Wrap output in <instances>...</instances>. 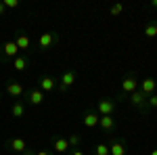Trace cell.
Wrapping results in <instances>:
<instances>
[{"instance_id":"cell-1","label":"cell","mask_w":157,"mask_h":155,"mask_svg":"<svg viewBox=\"0 0 157 155\" xmlns=\"http://www.w3.org/2000/svg\"><path fill=\"white\" fill-rule=\"evenodd\" d=\"M134 90H138V78H136V73H128V76L121 80V95L117 96V103H120L126 95H132Z\"/></svg>"},{"instance_id":"cell-2","label":"cell","mask_w":157,"mask_h":155,"mask_svg":"<svg viewBox=\"0 0 157 155\" xmlns=\"http://www.w3.org/2000/svg\"><path fill=\"white\" fill-rule=\"evenodd\" d=\"M19 55V48L15 44V40H9L0 46V63H9L11 59H15Z\"/></svg>"},{"instance_id":"cell-3","label":"cell","mask_w":157,"mask_h":155,"mask_svg":"<svg viewBox=\"0 0 157 155\" xmlns=\"http://www.w3.org/2000/svg\"><path fill=\"white\" fill-rule=\"evenodd\" d=\"M57 42H59V34L57 32H44L38 38V48L40 50H50Z\"/></svg>"},{"instance_id":"cell-4","label":"cell","mask_w":157,"mask_h":155,"mask_svg":"<svg viewBox=\"0 0 157 155\" xmlns=\"http://www.w3.org/2000/svg\"><path fill=\"white\" fill-rule=\"evenodd\" d=\"M115 111H117V101H113V99H101L97 103L98 115H113Z\"/></svg>"},{"instance_id":"cell-5","label":"cell","mask_w":157,"mask_h":155,"mask_svg":"<svg viewBox=\"0 0 157 155\" xmlns=\"http://www.w3.org/2000/svg\"><path fill=\"white\" fill-rule=\"evenodd\" d=\"M75 80H78V72H75V69H67V72L61 76L59 86H57V88H59L61 92H67L73 84H75Z\"/></svg>"},{"instance_id":"cell-6","label":"cell","mask_w":157,"mask_h":155,"mask_svg":"<svg viewBox=\"0 0 157 155\" xmlns=\"http://www.w3.org/2000/svg\"><path fill=\"white\" fill-rule=\"evenodd\" d=\"M128 101H130V105H132V107L140 109L143 113H145L147 109H149V107H147V96L143 95L140 90H134L132 95H130V99H128Z\"/></svg>"},{"instance_id":"cell-7","label":"cell","mask_w":157,"mask_h":155,"mask_svg":"<svg viewBox=\"0 0 157 155\" xmlns=\"http://www.w3.org/2000/svg\"><path fill=\"white\" fill-rule=\"evenodd\" d=\"M6 92H9L13 99H17V101H19V99L25 95V88H23V84H21V82L9 80V82H6Z\"/></svg>"},{"instance_id":"cell-8","label":"cell","mask_w":157,"mask_h":155,"mask_svg":"<svg viewBox=\"0 0 157 155\" xmlns=\"http://www.w3.org/2000/svg\"><path fill=\"white\" fill-rule=\"evenodd\" d=\"M98 126H101V130H105L107 134H113V132L117 130V124H115V118L113 115H101Z\"/></svg>"},{"instance_id":"cell-9","label":"cell","mask_w":157,"mask_h":155,"mask_svg":"<svg viewBox=\"0 0 157 155\" xmlns=\"http://www.w3.org/2000/svg\"><path fill=\"white\" fill-rule=\"evenodd\" d=\"M138 90H140V92H143L145 96L155 95V90H157V82L153 80V78H145L143 82H138Z\"/></svg>"},{"instance_id":"cell-10","label":"cell","mask_w":157,"mask_h":155,"mask_svg":"<svg viewBox=\"0 0 157 155\" xmlns=\"http://www.w3.org/2000/svg\"><path fill=\"white\" fill-rule=\"evenodd\" d=\"M29 65H32V59H29V55H25V52H19V55L13 59V67H15L17 72H25Z\"/></svg>"},{"instance_id":"cell-11","label":"cell","mask_w":157,"mask_h":155,"mask_svg":"<svg viewBox=\"0 0 157 155\" xmlns=\"http://www.w3.org/2000/svg\"><path fill=\"white\" fill-rule=\"evenodd\" d=\"M15 44L19 48V52H25V55H27V50L32 48V38L27 36V34H23V32H19L17 38H15Z\"/></svg>"},{"instance_id":"cell-12","label":"cell","mask_w":157,"mask_h":155,"mask_svg":"<svg viewBox=\"0 0 157 155\" xmlns=\"http://www.w3.org/2000/svg\"><path fill=\"white\" fill-rule=\"evenodd\" d=\"M6 147H9L11 151H15V153H19V155L29 149V147H27V141H25V138H19V136H17V138H11V141H6Z\"/></svg>"},{"instance_id":"cell-13","label":"cell","mask_w":157,"mask_h":155,"mask_svg":"<svg viewBox=\"0 0 157 155\" xmlns=\"http://www.w3.org/2000/svg\"><path fill=\"white\" fill-rule=\"evenodd\" d=\"M38 88H40L42 92H52V90L57 88V80L50 78V76H40V80H38Z\"/></svg>"},{"instance_id":"cell-14","label":"cell","mask_w":157,"mask_h":155,"mask_svg":"<svg viewBox=\"0 0 157 155\" xmlns=\"http://www.w3.org/2000/svg\"><path fill=\"white\" fill-rule=\"evenodd\" d=\"M109 153L111 155H126L128 153L126 143H124L121 138H111V143H109Z\"/></svg>"},{"instance_id":"cell-15","label":"cell","mask_w":157,"mask_h":155,"mask_svg":"<svg viewBox=\"0 0 157 155\" xmlns=\"http://www.w3.org/2000/svg\"><path fill=\"white\" fill-rule=\"evenodd\" d=\"M27 101H29V105L38 107V105H42V103H44V92H42L38 86H34V88L27 92Z\"/></svg>"},{"instance_id":"cell-16","label":"cell","mask_w":157,"mask_h":155,"mask_svg":"<svg viewBox=\"0 0 157 155\" xmlns=\"http://www.w3.org/2000/svg\"><path fill=\"white\" fill-rule=\"evenodd\" d=\"M52 151H55V153H67V151H69L67 136H55V138H52Z\"/></svg>"},{"instance_id":"cell-17","label":"cell","mask_w":157,"mask_h":155,"mask_svg":"<svg viewBox=\"0 0 157 155\" xmlns=\"http://www.w3.org/2000/svg\"><path fill=\"white\" fill-rule=\"evenodd\" d=\"M98 119H101V115H98L97 111H86L84 118H82V122H84L86 128H97V126H98Z\"/></svg>"},{"instance_id":"cell-18","label":"cell","mask_w":157,"mask_h":155,"mask_svg":"<svg viewBox=\"0 0 157 155\" xmlns=\"http://www.w3.org/2000/svg\"><path fill=\"white\" fill-rule=\"evenodd\" d=\"M11 115H13V118H23V115H25V103H23V101H15V103H13Z\"/></svg>"},{"instance_id":"cell-19","label":"cell","mask_w":157,"mask_h":155,"mask_svg":"<svg viewBox=\"0 0 157 155\" xmlns=\"http://www.w3.org/2000/svg\"><path fill=\"white\" fill-rule=\"evenodd\" d=\"M145 36L147 38H157V19H153V21H149V23L145 25Z\"/></svg>"},{"instance_id":"cell-20","label":"cell","mask_w":157,"mask_h":155,"mask_svg":"<svg viewBox=\"0 0 157 155\" xmlns=\"http://www.w3.org/2000/svg\"><path fill=\"white\" fill-rule=\"evenodd\" d=\"M67 143H69V149H78L80 143H82V136H80L78 132H71V134L67 136Z\"/></svg>"},{"instance_id":"cell-21","label":"cell","mask_w":157,"mask_h":155,"mask_svg":"<svg viewBox=\"0 0 157 155\" xmlns=\"http://www.w3.org/2000/svg\"><path fill=\"white\" fill-rule=\"evenodd\" d=\"M124 9H126V6H124L121 2H115V4L109 6V15H111V17H120L121 13H124Z\"/></svg>"},{"instance_id":"cell-22","label":"cell","mask_w":157,"mask_h":155,"mask_svg":"<svg viewBox=\"0 0 157 155\" xmlns=\"http://www.w3.org/2000/svg\"><path fill=\"white\" fill-rule=\"evenodd\" d=\"M94 155H111L109 153V145L107 143H98L94 147Z\"/></svg>"},{"instance_id":"cell-23","label":"cell","mask_w":157,"mask_h":155,"mask_svg":"<svg viewBox=\"0 0 157 155\" xmlns=\"http://www.w3.org/2000/svg\"><path fill=\"white\" fill-rule=\"evenodd\" d=\"M147 107L149 109H157V92L151 96H147Z\"/></svg>"},{"instance_id":"cell-24","label":"cell","mask_w":157,"mask_h":155,"mask_svg":"<svg viewBox=\"0 0 157 155\" xmlns=\"http://www.w3.org/2000/svg\"><path fill=\"white\" fill-rule=\"evenodd\" d=\"M2 2H4V6H6V9H19V6H21V2H19V0H2Z\"/></svg>"},{"instance_id":"cell-25","label":"cell","mask_w":157,"mask_h":155,"mask_svg":"<svg viewBox=\"0 0 157 155\" xmlns=\"http://www.w3.org/2000/svg\"><path fill=\"white\" fill-rule=\"evenodd\" d=\"M6 15V6H4V2L0 0V17H4Z\"/></svg>"},{"instance_id":"cell-26","label":"cell","mask_w":157,"mask_h":155,"mask_svg":"<svg viewBox=\"0 0 157 155\" xmlns=\"http://www.w3.org/2000/svg\"><path fill=\"white\" fill-rule=\"evenodd\" d=\"M69 155H84V151L78 147V149H71V153H69Z\"/></svg>"},{"instance_id":"cell-27","label":"cell","mask_w":157,"mask_h":155,"mask_svg":"<svg viewBox=\"0 0 157 155\" xmlns=\"http://www.w3.org/2000/svg\"><path fill=\"white\" fill-rule=\"evenodd\" d=\"M36 155H52L48 151V149H40V151H36Z\"/></svg>"},{"instance_id":"cell-28","label":"cell","mask_w":157,"mask_h":155,"mask_svg":"<svg viewBox=\"0 0 157 155\" xmlns=\"http://www.w3.org/2000/svg\"><path fill=\"white\" fill-rule=\"evenodd\" d=\"M21 155H36V151H34V149H27V151H23Z\"/></svg>"},{"instance_id":"cell-29","label":"cell","mask_w":157,"mask_h":155,"mask_svg":"<svg viewBox=\"0 0 157 155\" xmlns=\"http://www.w3.org/2000/svg\"><path fill=\"white\" fill-rule=\"evenodd\" d=\"M151 9H155V11H157V0H151Z\"/></svg>"},{"instance_id":"cell-30","label":"cell","mask_w":157,"mask_h":155,"mask_svg":"<svg viewBox=\"0 0 157 155\" xmlns=\"http://www.w3.org/2000/svg\"><path fill=\"white\" fill-rule=\"evenodd\" d=\"M151 155H157V149H153V151H151Z\"/></svg>"},{"instance_id":"cell-31","label":"cell","mask_w":157,"mask_h":155,"mask_svg":"<svg viewBox=\"0 0 157 155\" xmlns=\"http://www.w3.org/2000/svg\"><path fill=\"white\" fill-rule=\"evenodd\" d=\"M0 96H2V95H0Z\"/></svg>"}]
</instances>
